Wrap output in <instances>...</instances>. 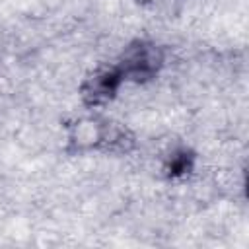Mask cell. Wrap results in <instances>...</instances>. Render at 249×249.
Returning a JSON list of instances; mask_svg holds the SVG:
<instances>
[{
  "mask_svg": "<svg viewBox=\"0 0 249 249\" xmlns=\"http://www.w3.org/2000/svg\"><path fill=\"white\" fill-rule=\"evenodd\" d=\"M196 163H198V154L191 146L179 144V146H173L161 158L160 175L167 183H183L195 175Z\"/></svg>",
  "mask_w": 249,
  "mask_h": 249,
  "instance_id": "cell-4",
  "label": "cell"
},
{
  "mask_svg": "<svg viewBox=\"0 0 249 249\" xmlns=\"http://www.w3.org/2000/svg\"><path fill=\"white\" fill-rule=\"evenodd\" d=\"M165 62L167 49L150 37H134L123 47L115 60L124 82L134 86L152 84L165 68Z\"/></svg>",
  "mask_w": 249,
  "mask_h": 249,
  "instance_id": "cell-2",
  "label": "cell"
},
{
  "mask_svg": "<svg viewBox=\"0 0 249 249\" xmlns=\"http://www.w3.org/2000/svg\"><path fill=\"white\" fill-rule=\"evenodd\" d=\"M124 84L126 82L115 62L99 64L89 70L78 84L80 105L88 111H103L119 97Z\"/></svg>",
  "mask_w": 249,
  "mask_h": 249,
  "instance_id": "cell-3",
  "label": "cell"
},
{
  "mask_svg": "<svg viewBox=\"0 0 249 249\" xmlns=\"http://www.w3.org/2000/svg\"><path fill=\"white\" fill-rule=\"evenodd\" d=\"M138 148L136 134L103 111H88L62 121V152L68 158L89 154L128 156Z\"/></svg>",
  "mask_w": 249,
  "mask_h": 249,
  "instance_id": "cell-1",
  "label": "cell"
}]
</instances>
